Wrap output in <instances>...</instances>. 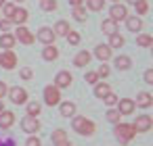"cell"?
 <instances>
[{
    "mask_svg": "<svg viewBox=\"0 0 153 146\" xmlns=\"http://www.w3.org/2000/svg\"><path fill=\"white\" fill-rule=\"evenodd\" d=\"M71 127H74L80 136H92V134L97 131L94 121H90V119H86V117H76L74 123H71Z\"/></svg>",
    "mask_w": 153,
    "mask_h": 146,
    "instance_id": "1",
    "label": "cell"
},
{
    "mask_svg": "<svg viewBox=\"0 0 153 146\" xmlns=\"http://www.w3.org/2000/svg\"><path fill=\"white\" fill-rule=\"evenodd\" d=\"M134 136H136V131H134L132 123H115V138L122 144H128Z\"/></svg>",
    "mask_w": 153,
    "mask_h": 146,
    "instance_id": "2",
    "label": "cell"
},
{
    "mask_svg": "<svg viewBox=\"0 0 153 146\" xmlns=\"http://www.w3.org/2000/svg\"><path fill=\"white\" fill-rule=\"evenodd\" d=\"M44 102L48 106H57L61 102V90L57 86H46L44 88Z\"/></svg>",
    "mask_w": 153,
    "mask_h": 146,
    "instance_id": "3",
    "label": "cell"
},
{
    "mask_svg": "<svg viewBox=\"0 0 153 146\" xmlns=\"http://www.w3.org/2000/svg\"><path fill=\"white\" fill-rule=\"evenodd\" d=\"M132 127H134L136 134H145V131H149V129L153 127V119H151L149 115H138V117L134 119Z\"/></svg>",
    "mask_w": 153,
    "mask_h": 146,
    "instance_id": "4",
    "label": "cell"
},
{
    "mask_svg": "<svg viewBox=\"0 0 153 146\" xmlns=\"http://www.w3.org/2000/svg\"><path fill=\"white\" fill-rule=\"evenodd\" d=\"M7 94L11 96V102H13V104H25V102H27V90H25V88L15 86V88H9Z\"/></svg>",
    "mask_w": 153,
    "mask_h": 146,
    "instance_id": "5",
    "label": "cell"
},
{
    "mask_svg": "<svg viewBox=\"0 0 153 146\" xmlns=\"http://www.w3.org/2000/svg\"><path fill=\"white\" fill-rule=\"evenodd\" d=\"M21 129L25 131V134H38L40 131V121H38V117H30V115H25L23 119H21Z\"/></svg>",
    "mask_w": 153,
    "mask_h": 146,
    "instance_id": "6",
    "label": "cell"
},
{
    "mask_svg": "<svg viewBox=\"0 0 153 146\" xmlns=\"http://www.w3.org/2000/svg\"><path fill=\"white\" fill-rule=\"evenodd\" d=\"M15 40H19V42H23V44H27V46H30V44H34V42H36V36H34L25 25H19V27H17V32H15Z\"/></svg>",
    "mask_w": 153,
    "mask_h": 146,
    "instance_id": "7",
    "label": "cell"
},
{
    "mask_svg": "<svg viewBox=\"0 0 153 146\" xmlns=\"http://www.w3.org/2000/svg\"><path fill=\"white\" fill-rule=\"evenodd\" d=\"M109 15H111L109 19L117 23V21H122V19H126V17H128V9H126L124 4H120V2H115V4L111 7V11H109Z\"/></svg>",
    "mask_w": 153,
    "mask_h": 146,
    "instance_id": "8",
    "label": "cell"
},
{
    "mask_svg": "<svg viewBox=\"0 0 153 146\" xmlns=\"http://www.w3.org/2000/svg\"><path fill=\"white\" fill-rule=\"evenodd\" d=\"M0 65H2L4 69H15V65H17V54L13 52V50H7V52H2L0 54Z\"/></svg>",
    "mask_w": 153,
    "mask_h": 146,
    "instance_id": "9",
    "label": "cell"
},
{
    "mask_svg": "<svg viewBox=\"0 0 153 146\" xmlns=\"http://www.w3.org/2000/svg\"><path fill=\"white\" fill-rule=\"evenodd\" d=\"M71 79H74V77H71L69 71H59L57 77H55V84H53V86H57L59 90H61V88H69V86H71Z\"/></svg>",
    "mask_w": 153,
    "mask_h": 146,
    "instance_id": "10",
    "label": "cell"
},
{
    "mask_svg": "<svg viewBox=\"0 0 153 146\" xmlns=\"http://www.w3.org/2000/svg\"><path fill=\"white\" fill-rule=\"evenodd\" d=\"M36 38H38L42 44H46V46H48V44H55V38H57V36L53 34V29H51V27H40Z\"/></svg>",
    "mask_w": 153,
    "mask_h": 146,
    "instance_id": "11",
    "label": "cell"
},
{
    "mask_svg": "<svg viewBox=\"0 0 153 146\" xmlns=\"http://www.w3.org/2000/svg\"><path fill=\"white\" fill-rule=\"evenodd\" d=\"M134 100H130V98H122V100H117V113L120 115H132L134 113Z\"/></svg>",
    "mask_w": 153,
    "mask_h": 146,
    "instance_id": "12",
    "label": "cell"
},
{
    "mask_svg": "<svg viewBox=\"0 0 153 146\" xmlns=\"http://www.w3.org/2000/svg\"><path fill=\"white\" fill-rule=\"evenodd\" d=\"M94 56H97L101 63H105V61L111 59V48H109L107 44H99V46L94 48Z\"/></svg>",
    "mask_w": 153,
    "mask_h": 146,
    "instance_id": "13",
    "label": "cell"
},
{
    "mask_svg": "<svg viewBox=\"0 0 153 146\" xmlns=\"http://www.w3.org/2000/svg\"><path fill=\"white\" fill-rule=\"evenodd\" d=\"M151 104H153V96L149 92H140L134 100V106H140V109H149Z\"/></svg>",
    "mask_w": 153,
    "mask_h": 146,
    "instance_id": "14",
    "label": "cell"
},
{
    "mask_svg": "<svg viewBox=\"0 0 153 146\" xmlns=\"http://www.w3.org/2000/svg\"><path fill=\"white\" fill-rule=\"evenodd\" d=\"M13 123H15V113H11V111L0 113V129H9Z\"/></svg>",
    "mask_w": 153,
    "mask_h": 146,
    "instance_id": "15",
    "label": "cell"
},
{
    "mask_svg": "<svg viewBox=\"0 0 153 146\" xmlns=\"http://www.w3.org/2000/svg\"><path fill=\"white\" fill-rule=\"evenodd\" d=\"M90 59H92V54H90L88 50H80V52L74 56V65H76V67H86V65L90 63Z\"/></svg>",
    "mask_w": 153,
    "mask_h": 146,
    "instance_id": "16",
    "label": "cell"
},
{
    "mask_svg": "<svg viewBox=\"0 0 153 146\" xmlns=\"http://www.w3.org/2000/svg\"><path fill=\"white\" fill-rule=\"evenodd\" d=\"M57 56H59V50H57V46H55V44H48V46H44V50H42V59H44V61L53 63Z\"/></svg>",
    "mask_w": 153,
    "mask_h": 146,
    "instance_id": "17",
    "label": "cell"
},
{
    "mask_svg": "<svg viewBox=\"0 0 153 146\" xmlns=\"http://www.w3.org/2000/svg\"><path fill=\"white\" fill-rule=\"evenodd\" d=\"M27 11L25 9H15V13H13V17H11V21L13 23H17V25H23L25 21H27Z\"/></svg>",
    "mask_w": 153,
    "mask_h": 146,
    "instance_id": "18",
    "label": "cell"
},
{
    "mask_svg": "<svg viewBox=\"0 0 153 146\" xmlns=\"http://www.w3.org/2000/svg\"><path fill=\"white\" fill-rule=\"evenodd\" d=\"M51 29H53V34H55V36H67L71 27H69V23H67V21H57V23H55V27H51Z\"/></svg>",
    "mask_w": 153,
    "mask_h": 146,
    "instance_id": "19",
    "label": "cell"
},
{
    "mask_svg": "<svg viewBox=\"0 0 153 146\" xmlns=\"http://www.w3.org/2000/svg\"><path fill=\"white\" fill-rule=\"evenodd\" d=\"M59 111L63 117H74L76 115V102H59Z\"/></svg>",
    "mask_w": 153,
    "mask_h": 146,
    "instance_id": "20",
    "label": "cell"
},
{
    "mask_svg": "<svg viewBox=\"0 0 153 146\" xmlns=\"http://www.w3.org/2000/svg\"><path fill=\"white\" fill-rule=\"evenodd\" d=\"M15 36L13 34H2L0 36V46H2L4 50H13V46H15Z\"/></svg>",
    "mask_w": 153,
    "mask_h": 146,
    "instance_id": "21",
    "label": "cell"
},
{
    "mask_svg": "<svg viewBox=\"0 0 153 146\" xmlns=\"http://www.w3.org/2000/svg\"><path fill=\"white\" fill-rule=\"evenodd\" d=\"M126 27L130 29V32H140L143 29V21L138 19V17H126Z\"/></svg>",
    "mask_w": 153,
    "mask_h": 146,
    "instance_id": "22",
    "label": "cell"
},
{
    "mask_svg": "<svg viewBox=\"0 0 153 146\" xmlns=\"http://www.w3.org/2000/svg\"><path fill=\"white\" fill-rule=\"evenodd\" d=\"M101 29H103V34L113 36V34H117V23H115V21H111V19H107V21H103V23H101Z\"/></svg>",
    "mask_w": 153,
    "mask_h": 146,
    "instance_id": "23",
    "label": "cell"
},
{
    "mask_svg": "<svg viewBox=\"0 0 153 146\" xmlns=\"http://www.w3.org/2000/svg\"><path fill=\"white\" fill-rule=\"evenodd\" d=\"M113 63H115V69H120V71H126V69H130V65H132L130 56H126V54L117 56V59H115Z\"/></svg>",
    "mask_w": 153,
    "mask_h": 146,
    "instance_id": "24",
    "label": "cell"
},
{
    "mask_svg": "<svg viewBox=\"0 0 153 146\" xmlns=\"http://www.w3.org/2000/svg\"><path fill=\"white\" fill-rule=\"evenodd\" d=\"M109 92H111L109 84H105V81H97V84H94V96L103 98V96H107Z\"/></svg>",
    "mask_w": 153,
    "mask_h": 146,
    "instance_id": "25",
    "label": "cell"
},
{
    "mask_svg": "<svg viewBox=\"0 0 153 146\" xmlns=\"http://www.w3.org/2000/svg\"><path fill=\"white\" fill-rule=\"evenodd\" d=\"M107 46L109 48H122L124 46V38L120 34H113V36H109V44Z\"/></svg>",
    "mask_w": 153,
    "mask_h": 146,
    "instance_id": "26",
    "label": "cell"
},
{
    "mask_svg": "<svg viewBox=\"0 0 153 146\" xmlns=\"http://www.w3.org/2000/svg\"><path fill=\"white\" fill-rule=\"evenodd\" d=\"M15 4H11V2H4L2 4V15H4V19L7 21H11V17H13V13H15Z\"/></svg>",
    "mask_w": 153,
    "mask_h": 146,
    "instance_id": "27",
    "label": "cell"
},
{
    "mask_svg": "<svg viewBox=\"0 0 153 146\" xmlns=\"http://www.w3.org/2000/svg\"><path fill=\"white\" fill-rule=\"evenodd\" d=\"M86 7H88L90 11H103L105 0H86Z\"/></svg>",
    "mask_w": 153,
    "mask_h": 146,
    "instance_id": "28",
    "label": "cell"
},
{
    "mask_svg": "<svg viewBox=\"0 0 153 146\" xmlns=\"http://www.w3.org/2000/svg\"><path fill=\"white\" fill-rule=\"evenodd\" d=\"M74 19L80 21V23H84V21H86V9H84V7H76V9H74Z\"/></svg>",
    "mask_w": 153,
    "mask_h": 146,
    "instance_id": "29",
    "label": "cell"
},
{
    "mask_svg": "<svg viewBox=\"0 0 153 146\" xmlns=\"http://www.w3.org/2000/svg\"><path fill=\"white\" fill-rule=\"evenodd\" d=\"M51 138H53V142H55V144H59V142L67 140V131H65V129H55Z\"/></svg>",
    "mask_w": 153,
    "mask_h": 146,
    "instance_id": "30",
    "label": "cell"
},
{
    "mask_svg": "<svg viewBox=\"0 0 153 146\" xmlns=\"http://www.w3.org/2000/svg\"><path fill=\"white\" fill-rule=\"evenodd\" d=\"M136 44L147 48V46H151V44H153V38H151V36H147V34H140V36L136 38Z\"/></svg>",
    "mask_w": 153,
    "mask_h": 146,
    "instance_id": "31",
    "label": "cell"
},
{
    "mask_svg": "<svg viewBox=\"0 0 153 146\" xmlns=\"http://www.w3.org/2000/svg\"><path fill=\"white\" fill-rule=\"evenodd\" d=\"M27 115L30 117H38L40 115V102H27Z\"/></svg>",
    "mask_w": 153,
    "mask_h": 146,
    "instance_id": "32",
    "label": "cell"
},
{
    "mask_svg": "<svg viewBox=\"0 0 153 146\" xmlns=\"http://www.w3.org/2000/svg\"><path fill=\"white\" fill-rule=\"evenodd\" d=\"M65 38H67V42H69L71 46H78V44H80V34L74 32V29H69V34H67Z\"/></svg>",
    "mask_w": 153,
    "mask_h": 146,
    "instance_id": "33",
    "label": "cell"
},
{
    "mask_svg": "<svg viewBox=\"0 0 153 146\" xmlns=\"http://www.w3.org/2000/svg\"><path fill=\"white\" fill-rule=\"evenodd\" d=\"M117 100H120V98H117V96H115L113 92H109L107 96H103V102H105V104H107L109 109H111V106H115V104H117Z\"/></svg>",
    "mask_w": 153,
    "mask_h": 146,
    "instance_id": "34",
    "label": "cell"
},
{
    "mask_svg": "<svg viewBox=\"0 0 153 146\" xmlns=\"http://www.w3.org/2000/svg\"><path fill=\"white\" fill-rule=\"evenodd\" d=\"M120 113H117V109H109L107 111V121H111V123H120Z\"/></svg>",
    "mask_w": 153,
    "mask_h": 146,
    "instance_id": "35",
    "label": "cell"
},
{
    "mask_svg": "<svg viewBox=\"0 0 153 146\" xmlns=\"http://www.w3.org/2000/svg\"><path fill=\"white\" fill-rule=\"evenodd\" d=\"M109 71H111V69H109V65H107V63H101V67H99V71H97V75H99V79H103V77H107V75H109Z\"/></svg>",
    "mask_w": 153,
    "mask_h": 146,
    "instance_id": "36",
    "label": "cell"
},
{
    "mask_svg": "<svg viewBox=\"0 0 153 146\" xmlns=\"http://www.w3.org/2000/svg\"><path fill=\"white\" fill-rule=\"evenodd\" d=\"M42 11H57V0H42Z\"/></svg>",
    "mask_w": 153,
    "mask_h": 146,
    "instance_id": "37",
    "label": "cell"
},
{
    "mask_svg": "<svg viewBox=\"0 0 153 146\" xmlns=\"http://www.w3.org/2000/svg\"><path fill=\"white\" fill-rule=\"evenodd\" d=\"M84 79H86V84H92V86H94V84L99 81V75H97V71H88Z\"/></svg>",
    "mask_w": 153,
    "mask_h": 146,
    "instance_id": "38",
    "label": "cell"
},
{
    "mask_svg": "<svg viewBox=\"0 0 153 146\" xmlns=\"http://www.w3.org/2000/svg\"><path fill=\"white\" fill-rule=\"evenodd\" d=\"M136 7V13L138 15H145L147 11H149V4H147V0H145V2H138V4H134Z\"/></svg>",
    "mask_w": 153,
    "mask_h": 146,
    "instance_id": "39",
    "label": "cell"
},
{
    "mask_svg": "<svg viewBox=\"0 0 153 146\" xmlns=\"http://www.w3.org/2000/svg\"><path fill=\"white\" fill-rule=\"evenodd\" d=\"M25 146H42V142H40V138H38V136H30V138H27V142H25Z\"/></svg>",
    "mask_w": 153,
    "mask_h": 146,
    "instance_id": "40",
    "label": "cell"
},
{
    "mask_svg": "<svg viewBox=\"0 0 153 146\" xmlns=\"http://www.w3.org/2000/svg\"><path fill=\"white\" fill-rule=\"evenodd\" d=\"M32 75H34V73H32V69H30V67L21 69V77H23V79H32Z\"/></svg>",
    "mask_w": 153,
    "mask_h": 146,
    "instance_id": "41",
    "label": "cell"
},
{
    "mask_svg": "<svg viewBox=\"0 0 153 146\" xmlns=\"http://www.w3.org/2000/svg\"><path fill=\"white\" fill-rule=\"evenodd\" d=\"M11 27V21H7V19H0V29H2V34H7V29Z\"/></svg>",
    "mask_w": 153,
    "mask_h": 146,
    "instance_id": "42",
    "label": "cell"
},
{
    "mask_svg": "<svg viewBox=\"0 0 153 146\" xmlns=\"http://www.w3.org/2000/svg\"><path fill=\"white\" fill-rule=\"evenodd\" d=\"M7 92H9L7 84H4V81H0V100H2V96H7Z\"/></svg>",
    "mask_w": 153,
    "mask_h": 146,
    "instance_id": "43",
    "label": "cell"
},
{
    "mask_svg": "<svg viewBox=\"0 0 153 146\" xmlns=\"http://www.w3.org/2000/svg\"><path fill=\"white\" fill-rule=\"evenodd\" d=\"M145 81H147V84H153V69L145 71Z\"/></svg>",
    "mask_w": 153,
    "mask_h": 146,
    "instance_id": "44",
    "label": "cell"
},
{
    "mask_svg": "<svg viewBox=\"0 0 153 146\" xmlns=\"http://www.w3.org/2000/svg\"><path fill=\"white\" fill-rule=\"evenodd\" d=\"M82 2H84V0H69V4L76 9V7H82Z\"/></svg>",
    "mask_w": 153,
    "mask_h": 146,
    "instance_id": "45",
    "label": "cell"
},
{
    "mask_svg": "<svg viewBox=\"0 0 153 146\" xmlns=\"http://www.w3.org/2000/svg\"><path fill=\"white\" fill-rule=\"evenodd\" d=\"M55 146H74L69 140H63V142H59V144H55Z\"/></svg>",
    "mask_w": 153,
    "mask_h": 146,
    "instance_id": "46",
    "label": "cell"
},
{
    "mask_svg": "<svg viewBox=\"0 0 153 146\" xmlns=\"http://www.w3.org/2000/svg\"><path fill=\"white\" fill-rule=\"evenodd\" d=\"M130 4H138V2H145V0H128Z\"/></svg>",
    "mask_w": 153,
    "mask_h": 146,
    "instance_id": "47",
    "label": "cell"
},
{
    "mask_svg": "<svg viewBox=\"0 0 153 146\" xmlns=\"http://www.w3.org/2000/svg\"><path fill=\"white\" fill-rule=\"evenodd\" d=\"M4 111V104H2V100H0V113H2Z\"/></svg>",
    "mask_w": 153,
    "mask_h": 146,
    "instance_id": "48",
    "label": "cell"
},
{
    "mask_svg": "<svg viewBox=\"0 0 153 146\" xmlns=\"http://www.w3.org/2000/svg\"><path fill=\"white\" fill-rule=\"evenodd\" d=\"M2 4H4V0H0V9H2Z\"/></svg>",
    "mask_w": 153,
    "mask_h": 146,
    "instance_id": "49",
    "label": "cell"
},
{
    "mask_svg": "<svg viewBox=\"0 0 153 146\" xmlns=\"http://www.w3.org/2000/svg\"><path fill=\"white\" fill-rule=\"evenodd\" d=\"M15 2H23V0H15Z\"/></svg>",
    "mask_w": 153,
    "mask_h": 146,
    "instance_id": "50",
    "label": "cell"
},
{
    "mask_svg": "<svg viewBox=\"0 0 153 146\" xmlns=\"http://www.w3.org/2000/svg\"><path fill=\"white\" fill-rule=\"evenodd\" d=\"M113 2H120V0H113Z\"/></svg>",
    "mask_w": 153,
    "mask_h": 146,
    "instance_id": "51",
    "label": "cell"
}]
</instances>
